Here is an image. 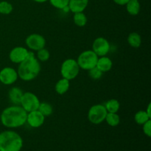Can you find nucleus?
Masks as SVG:
<instances>
[{
    "label": "nucleus",
    "mask_w": 151,
    "mask_h": 151,
    "mask_svg": "<svg viewBox=\"0 0 151 151\" xmlns=\"http://www.w3.org/2000/svg\"><path fill=\"white\" fill-rule=\"evenodd\" d=\"M38 111L44 116H49L52 114L53 108L49 103L47 102H43L40 103L38 106Z\"/></svg>",
    "instance_id": "20"
},
{
    "label": "nucleus",
    "mask_w": 151,
    "mask_h": 151,
    "mask_svg": "<svg viewBox=\"0 0 151 151\" xmlns=\"http://www.w3.org/2000/svg\"><path fill=\"white\" fill-rule=\"evenodd\" d=\"M69 86L70 83L69 80L62 78V79L59 80L55 84V89L58 94H64L69 90Z\"/></svg>",
    "instance_id": "17"
},
{
    "label": "nucleus",
    "mask_w": 151,
    "mask_h": 151,
    "mask_svg": "<svg viewBox=\"0 0 151 151\" xmlns=\"http://www.w3.org/2000/svg\"><path fill=\"white\" fill-rule=\"evenodd\" d=\"M18 78L17 71L12 67H4L0 71V82L4 85H12Z\"/></svg>",
    "instance_id": "10"
},
{
    "label": "nucleus",
    "mask_w": 151,
    "mask_h": 151,
    "mask_svg": "<svg viewBox=\"0 0 151 151\" xmlns=\"http://www.w3.org/2000/svg\"><path fill=\"white\" fill-rule=\"evenodd\" d=\"M41 64L35 56L27 57L19 63L18 68V76L24 81H30L35 79L40 73Z\"/></svg>",
    "instance_id": "2"
},
{
    "label": "nucleus",
    "mask_w": 151,
    "mask_h": 151,
    "mask_svg": "<svg viewBox=\"0 0 151 151\" xmlns=\"http://www.w3.org/2000/svg\"><path fill=\"white\" fill-rule=\"evenodd\" d=\"M50 57V53L48 50L44 47V48L41 49L38 51H37V59L40 61L45 62L49 60Z\"/></svg>",
    "instance_id": "25"
},
{
    "label": "nucleus",
    "mask_w": 151,
    "mask_h": 151,
    "mask_svg": "<svg viewBox=\"0 0 151 151\" xmlns=\"http://www.w3.org/2000/svg\"><path fill=\"white\" fill-rule=\"evenodd\" d=\"M104 106L108 113H117L120 108V104L116 99H111L106 102Z\"/></svg>",
    "instance_id": "19"
},
{
    "label": "nucleus",
    "mask_w": 151,
    "mask_h": 151,
    "mask_svg": "<svg viewBox=\"0 0 151 151\" xmlns=\"http://www.w3.org/2000/svg\"><path fill=\"white\" fill-rule=\"evenodd\" d=\"M112 66H113V63L109 58L106 56H102V57L98 58L96 67L103 73V72H107L110 71Z\"/></svg>",
    "instance_id": "14"
},
{
    "label": "nucleus",
    "mask_w": 151,
    "mask_h": 151,
    "mask_svg": "<svg viewBox=\"0 0 151 151\" xmlns=\"http://www.w3.org/2000/svg\"><path fill=\"white\" fill-rule=\"evenodd\" d=\"M110 43L103 37H98L94 41L92 44V50L98 57L106 56L110 51Z\"/></svg>",
    "instance_id": "8"
},
{
    "label": "nucleus",
    "mask_w": 151,
    "mask_h": 151,
    "mask_svg": "<svg viewBox=\"0 0 151 151\" xmlns=\"http://www.w3.org/2000/svg\"><path fill=\"white\" fill-rule=\"evenodd\" d=\"M39 104V99L35 94L29 91L24 93L20 105L27 113L38 110Z\"/></svg>",
    "instance_id": "7"
},
{
    "label": "nucleus",
    "mask_w": 151,
    "mask_h": 151,
    "mask_svg": "<svg viewBox=\"0 0 151 151\" xmlns=\"http://www.w3.org/2000/svg\"><path fill=\"white\" fill-rule=\"evenodd\" d=\"M151 111V103H149L145 111H146V113L147 114V115H148V116L151 118V111Z\"/></svg>",
    "instance_id": "30"
},
{
    "label": "nucleus",
    "mask_w": 151,
    "mask_h": 151,
    "mask_svg": "<svg viewBox=\"0 0 151 151\" xmlns=\"http://www.w3.org/2000/svg\"><path fill=\"white\" fill-rule=\"evenodd\" d=\"M143 132L145 134L146 136H147L148 137H151V120L149 119L148 121L145 122V123L143 124Z\"/></svg>",
    "instance_id": "28"
},
{
    "label": "nucleus",
    "mask_w": 151,
    "mask_h": 151,
    "mask_svg": "<svg viewBox=\"0 0 151 151\" xmlns=\"http://www.w3.org/2000/svg\"><path fill=\"white\" fill-rule=\"evenodd\" d=\"M44 120H45V116H43L38 110L27 113V122L32 128H39L44 124Z\"/></svg>",
    "instance_id": "12"
},
{
    "label": "nucleus",
    "mask_w": 151,
    "mask_h": 151,
    "mask_svg": "<svg viewBox=\"0 0 151 151\" xmlns=\"http://www.w3.org/2000/svg\"><path fill=\"white\" fill-rule=\"evenodd\" d=\"M107 113L104 105H94L88 110V119L92 124L98 125L105 120Z\"/></svg>",
    "instance_id": "6"
},
{
    "label": "nucleus",
    "mask_w": 151,
    "mask_h": 151,
    "mask_svg": "<svg viewBox=\"0 0 151 151\" xmlns=\"http://www.w3.org/2000/svg\"><path fill=\"white\" fill-rule=\"evenodd\" d=\"M128 43L134 48H139L142 44L141 35L136 32H131L128 36Z\"/></svg>",
    "instance_id": "18"
},
{
    "label": "nucleus",
    "mask_w": 151,
    "mask_h": 151,
    "mask_svg": "<svg viewBox=\"0 0 151 151\" xmlns=\"http://www.w3.org/2000/svg\"><path fill=\"white\" fill-rule=\"evenodd\" d=\"M98 58L93 50H86L80 54L77 62L80 69L88 71L95 67Z\"/></svg>",
    "instance_id": "4"
},
{
    "label": "nucleus",
    "mask_w": 151,
    "mask_h": 151,
    "mask_svg": "<svg viewBox=\"0 0 151 151\" xmlns=\"http://www.w3.org/2000/svg\"><path fill=\"white\" fill-rule=\"evenodd\" d=\"M126 10L131 16H137L140 11V3L139 0H129L126 4Z\"/></svg>",
    "instance_id": "16"
},
{
    "label": "nucleus",
    "mask_w": 151,
    "mask_h": 151,
    "mask_svg": "<svg viewBox=\"0 0 151 151\" xmlns=\"http://www.w3.org/2000/svg\"><path fill=\"white\" fill-rule=\"evenodd\" d=\"M24 92L19 87H13L8 92L9 99L12 103L14 105H20L21 100L23 96Z\"/></svg>",
    "instance_id": "15"
},
{
    "label": "nucleus",
    "mask_w": 151,
    "mask_h": 151,
    "mask_svg": "<svg viewBox=\"0 0 151 151\" xmlns=\"http://www.w3.org/2000/svg\"><path fill=\"white\" fill-rule=\"evenodd\" d=\"M88 4V0H69L68 6L73 13L83 12Z\"/></svg>",
    "instance_id": "13"
},
{
    "label": "nucleus",
    "mask_w": 151,
    "mask_h": 151,
    "mask_svg": "<svg viewBox=\"0 0 151 151\" xmlns=\"http://www.w3.org/2000/svg\"><path fill=\"white\" fill-rule=\"evenodd\" d=\"M80 72V67L76 60L69 58L63 62L60 67V74L62 78L69 81L73 80L78 75Z\"/></svg>",
    "instance_id": "5"
},
{
    "label": "nucleus",
    "mask_w": 151,
    "mask_h": 151,
    "mask_svg": "<svg viewBox=\"0 0 151 151\" xmlns=\"http://www.w3.org/2000/svg\"><path fill=\"white\" fill-rule=\"evenodd\" d=\"M149 119H150V117L147 115L145 111H139L136 113L135 116H134V120L138 125H142Z\"/></svg>",
    "instance_id": "23"
},
{
    "label": "nucleus",
    "mask_w": 151,
    "mask_h": 151,
    "mask_svg": "<svg viewBox=\"0 0 151 151\" xmlns=\"http://www.w3.org/2000/svg\"><path fill=\"white\" fill-rule=\"evenodd\" d=\"M26 45L29 49L33 51H38L41 49L44 48L46 45V40L40 34H30L27 37L25 40Z\"/></svg>",
    "instance_id": "9"
},
{
    "label": "nucleus",
    "mask_w": 151,
    "mask_h": 151,
    "mask_svg": "<svg viewBox=\"0 0 151 151\" xmlns=\"http://www.w3.org/2000/svg\"><path fill=\"white\" fill-rule=\"evenodd\" d=\"M13 5L7 1H0V13L8 15L13 11Z\"/></svg>",
    "instance_id": "24"
},
{
    "label": "nucleus",
    "mask_w": 151,
    "mask_h": 151,
    "mask_svg": "<svg viewBox=\"0 0 151 151\" xmlns=\"http://www.w3.org/2000/svg\"><path fill=\"white\" fill-rule=\"evenodd\" d=\"M88 75L90 78L93 80H99L101 78L102 75H103V72L97 69V67H94L91 69L88 70Z\"/></svg>",
    "instance_id": "27"
},
{
    "label": "nucleus",
    "mask_w": 151,
    "mask_h": 151,
    "mask_svg": "<svg viewBox=\"0 0 151 151\" xmlns=\"http://www.w3.org/2000/svg\"><path fill=\"white\" fill-rule=\"evenodd\" d=\"M105 120L111 127H116L120 122V117L117 113H107Z\"/></svg>",
    "instance_id": "21"
},
{
    "label": "nucleus",
    "mask_w": 151,
    "mask_h": 151,
    "mask_svg": "<svg viewBox=\"0 0 151 151\" xmlns=\"http://www.w3.org/2000/svg\"><path fill=\"white\" fill-rule=\"evenodd\" d=\"M27 112L21 106L14 105L2 111L0 116L1 122L4 126L10 128H19L27 122Z\"/></svg>",
    "instance_id": "1"
},
{
    "label": "nucleus",
    "mask_w": 151,
    "mask_h": 151,
    "mask_svg": "<svg viewBox=\"0 0 151 151\" xmlns=\"http://www.w3.org/2000/svg\"><path fill=\"white\" fill-rule=\"evenodd\" d=\"M73 20L75 24L78 27H84L87 23V17L83 12L74 13Z\"/></svg>",
    "instance_id": "22"
},
{
    "label": "nucleus",
    "mask_w": 151,
    "mask_h": 151,
    "mask_svg": "<svg viewBox=\"0 0 151 151\" xmlns=\"http://www.w3.org/2000/svg\"><path fill=\"white\" fill-rule=\"evenodd\" d=\"M23 140L19 134L13 131L0 133V151H20Z\"/></svg>",
    "instance_id": "3"
},
{
    "label": "nucleus",
    "mask_w": 151,
    "mask_h": 151,
    "mask_svg": "<svg viewBox=\"0 0 151 151\" xmlns=\"http://www.w3.org/2000/svg\"><path fill=\"white\" fill-rule=\"evenodd\" d=\"M28 51L25 47H16L10 52L9 58L13 63H20L28 57Z\"/></svg>",
    "instance_id": "11"
},
{
    "label": "nucleus",
    "mask_w": 151,
    "mask_h": 151,
    "mask_svg": "<svg viewBox=\"0 0 151 151\" xmlns=\"http://www.w3.org/2000/svg\"><path fill=\"white\" fill-rule=\"evenodd\" d=\"M34 1H35V2H38V3H44L45 2V1H48V0H33Z\"/></svg>",
    "instance_id": "31"
},
{
    "label": "nucleus",
    "mask_w": 151,
    "mask_h": 151,
    "mask_svg": "<svg viewBox=\"0 0 151 151\" xmlns=\"http://www.w3.org/2000/svg\"><path fill=\"white\" fill-rule=\"evenodd\" d=\"M113 1L118 5H125L129 0H113Z\"/></svg>",
    "instance_id": "29"
},
{
    "label": "nucleus",
    "mask_w": 151,
    "mask_h": 151,
    "mask_svg": "<svg viewBox=\"0 0 151 151\" xmlns=\"http://www.w3.org/2000/svg\"><path fill=\"white\" fill-rule=\"evenodd\" d=\"M50 2L55 8L63 10L65 7L68 6L69 0H50Z\"/></svg>",
    "instance_id": "26"
}]
</instances>
